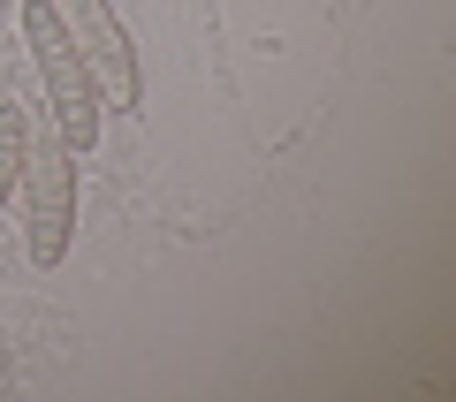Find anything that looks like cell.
<instances>
[{"label":"cell","instance_id":"cell-1","mask_svg":"<svg viewBox=\"0 0 456 402\" xmlns=\"http://www.w3.org/2000/svg\"><path fill=\"white\" fill-rule=\"evenodd\" d=\"M23 38H31L38 92H46V122L61 129V145L84 160V152L99 145V129H107V99H99L92 61H84L77 31L61 23V8H53V0H23Z\"/></svg>","mask_w":456,"mask_h":402},{"label":"cell","instance_id":"cell-2","mask_svg":"<svg viewBox=\"0 0 456 402\" xmlns=\"http://www.w3.org/2000/svg\"><path fill=\"white\" fill-rule=\"evenodd\" d=\"M23 251L38 274H53L77 243V152L61 145V129L38 122L31 129V160H23Z\"/></svg>","mask_w":456,"mask_h":402},{"label":"cell","instance_id":"cell-3","mask_svg":"<svg viewBox=\"0 0 456 402\" xmlns=\"http://www.w3.org/2000/svg\"><path fill=\"white\" fill-rule=\"evenodd\" d=\"M53 8H61V23L77 31L84 61H92V76H99V99H107L114 114H137L145 107V68H137V46H130V31H122V16H114L107 0H53Z\"/></svg>","mask_w":456,"mask_h":402},{"label":"cell","instance_id":"cell-4","mask_svg":"<svg viewBox=\"0 0 456 402\" xmlns=\"http://www.w3.org/2000/svg\"><path fill=\"white\" fill-rule=\"evenodd\" d=\"M31 107L23 99H8L0 107V213H8V197H16V182H23V160H31Z\"/></svg>","mask_w":456,"mask_h":402}]
</instances>
